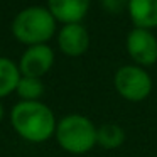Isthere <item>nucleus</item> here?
Returning a JSON list of instances; mask_svg holds the SVG:
<instances>
[{
	"label": "nucleus",
	"mask_w": 157,
	"mask_h": 157,
	"mask_svg": "<svg viewBox=\"0 0 157 157\" xmlns=\"http://www.w3.org/2000/svg\"><path fill=\"white\" fill-rule=\"evenodd\" d=\"M10 123L19 137L32 144L48 142L54 137L58 120L42 101H19L10 110Z\"/></svg>",
	"instance_id": "1"
},
{
	"label": "nucleus",
	"mask_w": 157,
	"mask_h": 157,
	"mask_svg": "<svg viewBox=\"0 0 157 157\" xmlns=\"http://www.w3.org/2000/svg\"><path fill=\"white\" fill-rule=\"evenodd\" d=\"M54 139L63 150L83 155L96 145V125L85 115L69 113L58 120Z\"/></svg>",
	"instance_id": "2"
},
{
	"label": "nucleus",
	"mask_w": 157,
	"mask_h": 157,
	"mask_svg": "<svg viewBox=\"0 0 157 157\" xmlns=\"http://www.w3.org/2000/svg\"><path fill=\"white\" fill-rule=\"evenodd\" d=\"M56 32V19L46 7H27L15 15L12 34L19 42L27 46L46 44Z\"/></svg>",
	"instance_id": "3"
},
{
	"label": "nucleus",
	"mask_w": 157,
	"mask_h": 157,
	"mask_svg": "<svg viewBox=\"0 0 157 157\" xmlns=\"http://www.w3.org/2000/svg\"><path fill=\"white\" fill-rule=\"evenodd\" d=\"M113 85L123 100L132 103L147 100L154 88L150 75L145 71V68L137 64H125L117 69L113 76Z\"/></svg>",
	"instance_id": "4"
},
{
	"label": "nucleus",
	"mask_w": 157,
	"mask_h": 157,
	"mask_svg": "<svg viewBox=\"0 0 157 157\" xmlns=\"http://www.w3.org/2000/svg\"><path fill=\"white\" fill-rule=\"evenodd\" d=\"M127 52L137 66H152L157 63V39L149 29L135 27L127 36Z\"/></svg>",
	"instance_id": "5"
},
{
	"label": "nucleus",
	"mask_w": 157,
	"mask_h": 157,
	"mask_svg": "<svg viewBox=\"0 0 157 157\" xmlns=\"http://www.w3.org/2000/svg\"><path fill=\"white\" fill-rule=\"evenodd\" d=\"M54 64V51L48 44L29 46L21 56L19 69L22 76L29 78H42Z\"/></svg>",
	"instance_id": "6"
},
{
	"label": "nucleus",
	"mask_w": 157,
	"mask_h": 157,
	"mask_svg": "<svg viewBox=\"0 0 157 157\" xmlns=\"http://www.w3.org/2000/svg\"><path fill=\"white\" fill-rule=\"evenodd\" d=\"M58 46L63 54L78 58L88 51L90 34L81 24H66L58 34Z\"/></svg>",
	"instance_id": "7"
},
{
	"label": "nucleus",
	"mask_w": 157,
	"mask_h": 157,
	"mask_svg": "<svg viewBox=\"0 0 157 157\" xmlns=\"http://www.w3.org/2000/svg\"><path fill=\"white\" fill-rule=\"evenodd\" d=\"M90 0H48V9L63 24H79L86 15Z\"/></svg>",
	"instance_id": "8"
},
{
	"label": "nucleus",
	"mask_w": 157,
	"mask_h": 157,
	"mask_svg": "<svg viewBox=\"0 0 157 157\" xmlns=\"http://www.w3.org/2000/svg\"><path fill=\"white\" fill-rule=\"evenodd\" d=\"M128 14L139 29L157 27V0H128Z\"/></svg>",
	"instance_id": "9"
},
{
	"label": "nucleus",
	"mask_w": 157,
	"mask_h": 157,
	"mask_svg": "<svg viewBox=\"0 0 157 157\" xmlns=\"http://www.w3.org/2000/svg\"><path fill=\"white\" fill-rule=\"evenodd\" d=\"M127 133L123 130V127L115 122H106L96 127V145L103 147L106 150L118 149L120 145H123Z\"/></svg>",
	"instance_id": "10"
},
{
	"label": "nucleus",
	"mask_w": 157,
	"mask_h": 157,
	"mask_svg": "<svg viewBox=\"0 0 157 157\" xmlns=\"http://www.w3.org/2000/svg\"><path fill=\"white\" fill-rule=\"evenodd\" d=\"M21 76L19 64L9 58H0V98H5L17 90Z\"/></svg>",
	"instance_id": "11"
},
{
	"label": "nucleus",
	"mask_w": 157,
	"mask_h": 157,
	"mask_svg": "<svg viewBox=\"0 0 157 157\" xmlns=\"http://www.w3.org/2000/svg\"><path fill=\"white\" fill-rule=\"evenodd\" d=\"M15 93L19 95L21 101H41V96L44 95V85L41 78H29L21 76V81L17 85Z\"/></svg>",
	"instance_id": "12"
},
{
	"label": "nucleus",
	"mask_w": 157,
	"mask_h": 157,
	"mask_svg": "<svg viewBox=\"0 0 157 157\" xmlns=\"http://www.w3.org/2000/svg\"><path fill=\"white\" fill-rule=\"evenodd\" d=\"M101 4L108 12H120L125 5H128V0H101Z\"/></svg>",
	"instance_id": "13"
},
{
	"label": "nucleus",
	"mask_w": 157,
	"mask_h": 157,
	"mask_svg": "<svg viewBox=\"0 0 157 157\" xmlns=\"http://www.w3.org/2000/svg\"><path fill=\"white\" fill-rule=\"evenodd\" d=\"M4 115H5V108H4V105H2V101H0V122L4 120Z\"/></svg>",
	"instance_id": "14"
}]
</instances>
